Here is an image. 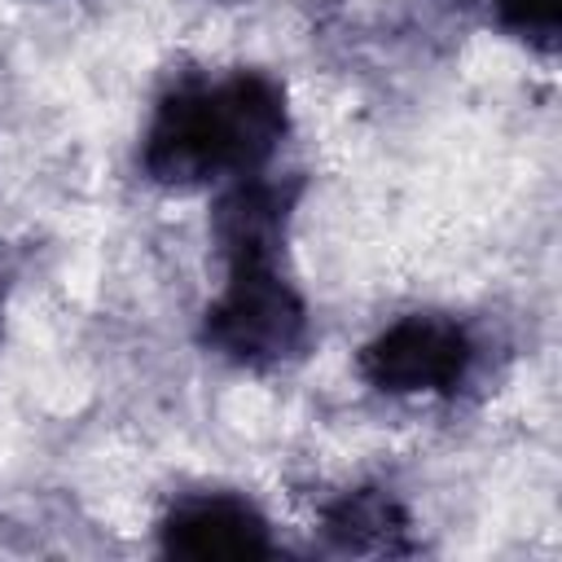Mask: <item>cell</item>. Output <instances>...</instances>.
I'll return each instance as SVG.
<instances>
[{"instance_id":"obj_5","label":"cell","mask_w":562,"mask_h":562,"mask_svg":"<svg viewBox=\"0 0 562 562\" xmlns=\"http://www.w3.org/2000/svg\"><path fill=\"white\" fill-rule=\"evenodd\" d=\"M294 215V184L268 180L263 171L224 184L211 211V237L228 263H281Z\"/></svg>"},{"instance_id":"obj_4","label":"cell","mask_w":562,"mask_h":562,"mask_svg":"<svg viewBox=\"0 0 562 562\" xmlns=\"http://www.w3.org/2000/svg\"><path fill=\"white\" fill-rule=\"evenodd\" d=\"M158 544L162 553L193 562H250L277 553L272 522L263 518V509L233 492L180 496L158 522Z\"/></svg>"},{"instance_id":"obj_2","label":"cell","mask_w":562,"mask_h":562,"mask_svg":"<svg viewBox=\"0 0 562 562\" xmlns=\"http://www.w3.org/2000/svg\"><path fill=\"white\" fill-rule=\"evenodd\" d=\"M202 342L237 369H281L312 342L307 303L281 263H228L224 290L202 312Z\"/></svg>"},{"instance_id":"obj_3","label":"cell","mask_w":562,"mask_h":562,"mask_svg":"<svg viewBox=\"0 0 562 562\" xmlns=\"http://www.w3.org/2000/svg\"><path fill=\"white\" fill-rule=\"evenodd\" d=\"M360 378L382 395H448L474 364L465 325L439 312H408L360 347Z\"/></svg>"},{"instance_id":"obj_6","label":"cell","mask_w":562,"mask_h":562,"mask_svg":"<svg viewBox=\"0 0 562 562\" xmlns=\"http://www.w3.org/2000/svg\"><path fill=\"white\" fill-rule=\"evenodd\" d=\"M325 536L338 553H404L408 514L391 492L356 487L325 509Z\"/></svg>"},{"instance_id":"obj_7","label":"cell","mask_w":562,"mask_h":562,"mask_svg":"<svg viewBox=\"0 0 562 562\" xmlns=\"http://www.w3.org/2000/svg\"><path fill=\"white\" fill-rule=\"evenodd\" d=\"M501 31L522 40L536 53H553L562 35V0H492Z\"/></svg>"},{"instance_id":"obj_1","label":"cell","mask_w":562,"mask_h":562,"mask_svg":"<svg viewBox=\"0 0 562 562\" xmlns=\"http://www.w3.org/2000/svg\"><path fill=\"white\" fill-rule=\"evenodd\" d=\"M290 127L285 88L263 70H233L171 88L140 140V167L162 189H206L255 176Z\"/></svg>"}]
</instances>
